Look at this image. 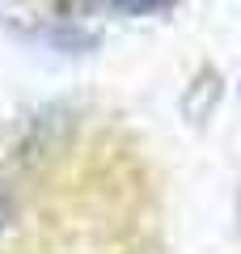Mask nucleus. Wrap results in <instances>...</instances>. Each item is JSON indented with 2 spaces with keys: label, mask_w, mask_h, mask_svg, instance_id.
Returning <instances> with one entry per match:
<instances>
[{
  "label": "nucleus",
  "mask_w": 241,
  "mask_h": 254,
  "mask_svg": "<svg viewBox=\"0 0 241 254\" xmlns=\"http://www.w3.org/2000/svg\"><path fill=\"white\" fill-rule=\"evenodd\" d=\"M93 9H106V13H127V17H148V13H165L174 9L178 0H85Z\"/></svg>",
  "instance_id": "f257e3e1"
},
{
  "label": "nucleus",
  "mask_w": 241,
  "mask_h": 254,
  "mask_svg": "<svg viewBox=\"0 0 241 254\" xmlns=\"http://www.w3.org/2000/svg\"><path fill=\"white\" fill-rule=\"evenodd\" d=\"M9 220H13V203H9V195L0 190V233L9 229Z\"/></svg>",
  "instance_id": "f03ea898"
}]
</instances>
